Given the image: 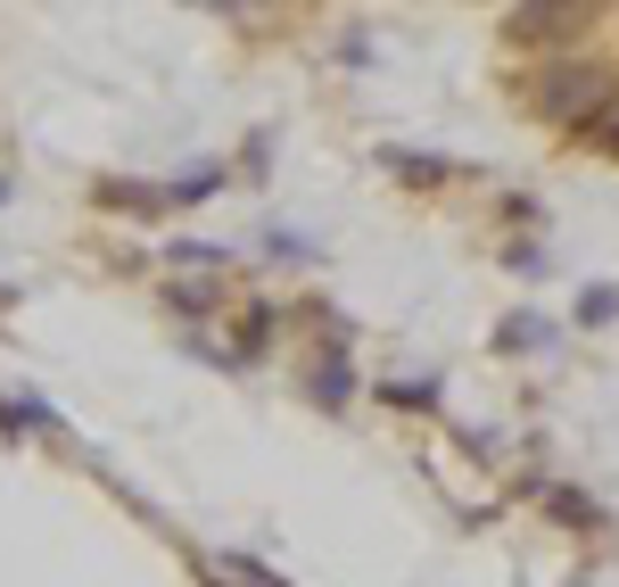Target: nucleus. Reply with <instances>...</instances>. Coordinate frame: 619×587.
<instances>
[{
  "instance_id": "nucleus-1",
  "label": "nucleus",
  "mask_w": 619,
  "mask_h": 587,
  "mask_svg": "<svg viewBox=\"0 0 619 587\" xmlns=\"http://www.w3.org/2000/svg\"><path fill=\"white\" fill-rule=\"evenodd\" d=\"M586 322H603V315H619V290H586V306H579Z\"/></svg>"
},
{
  "instance_id": "nucleus-2",
  "label": "nucleus",
  "mask_w": 619,
  "mask_h": 587,
  "mask_svg": "<svg viewBox=\"0 0 619 587\" xmlns=\"http://www.w3.org/2000/svg\"><path fill=\"white\" fill-rule=\"evenodd\" d=\"M611 141H619V125H611Z\"/></svg>"
}]
</instances>
